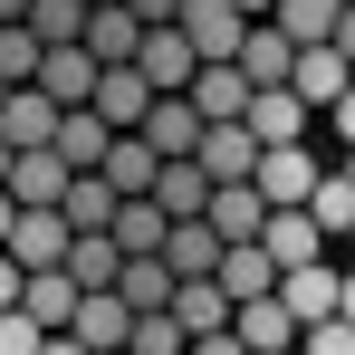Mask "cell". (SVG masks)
Listing matches in <instances>:
<instances>
[{"label":"cell","mask_w":355,"mask_h":355,"mask_svg":"<svg viewBox=\"0 0 355 355\" xmlns=\"http://www.w3.org/2000/svg\"><path fill=\"white\" fill-rule=\"evenodd\" d=\"M231 10L240 19H279V0H231Z\"/></svg>","instance_id":"43"},{"label":"cell","mask_w":355,"mask_h":355,"mask_svg":"<svg viewBox=\"0 0 355 355\" xmlns=\"http://www.w3.org/2000/svg\"><path fill=\"white\" fill-rule=\"evenodd\" d=\"M240 77H250V87H288V77H297V39L279 29V19H250V39H240Z\"/></svg>","instance_id":"8"},{"label":"cell","mask_w":355,"mask_h":355,"mask_svg":"<svg viewBox=\"0 0 355 355\" xmlns=\"http://www.w3.org/2000/svg\"><path fill=\"white\" fill-rule=\"evenodd\" d=\"M39 58H49V49H39V29H29V19H19V29H0V77H10V87H39Z\"/></svg>","instance_id":"35"},{"label":"cell","mask_w":355,"mask_h":355,"mask_svg":"<svg viewBox=\"0 0 355 355\" xmlns=\"http://www.w3.org/2000/svg\"><path fill=\"white\" fill-rule=\"evenodd\" d=\"M39 346H49V327L29 307H0V355H39Z\"/></svg>","instance_id":"37"},{"label":"cell","mask_w":355,"mask_h":355,"mask_svg":"<svg viewBox=\"0 0 355 355\" xmlns=\"http://www.w3.org/2000/svg\"><path fill=\"white\" fill-rule=\"evenodd\" d=\"M192 164H202L211 182H259V135H250V125H211Z\"/></svg>","instance_id":"15"},{"label":"cell","mask_w":355,"mask_h":355,"mask_svg":"<svg viewBox=\"0 0 355 355\" xmlns=\"http://www.w3.org/2000/svg\"><path fill=\"white\" fill-rule=\"evenodd\" d=\"M307 211H317V231H327V250L346 259V240H355V182L336 173V164H327V182H317V202H307Z\"/></svg>","instance_id":"31"},{"label":"cell","mask_w":355,"mask_h":355,"mask_svg":"<svg viewBox=\"0 0 355 355\" xmlns=\"http://www.w3.org/2000/svg\"><path fill=\"white\" fill-rule=\"evenodd\" d=\"M192 355H250L240 336H192Z\"/></svg>","instance_id":"42"},{"label":"cell","mask_w":355,"mask_h":355,"mask_svg":"<svg viewBox=\"0 0 355 355\" xmlns=\"http://www.w3.org/2000/svg\"><path fill=\"white\" fill-rule=\"evenodd\" d=\"M96 116L116 125V135H144V116H154V87H144V67H106V77H96Z\"/></svg>","instance_id":"14"},{"label":"cell","mask_w":355,"mask_h":355,"mask_svg":"<svg viewBox=\"0 0 355 355\" xmlns=\"http://www.w3.org/2000/svg\"><path fill=\"white\" fill-rule=\"evenodd\" d=\"M240 125H250V135H259V154H269V144H307V125H317V106H307L297 87H259Z\"/></svg>","instance_id":"5"},{"label":"cell","mask_w":355,"mask_h":355,"mask_svg":"<svg viewBox=\"0 0 355 355\" xmlns=\"http://www.w3.org/2000/svg\"><path fill=\"white\" fill-rule=\"evenodd\" d=\"M10 231H19V202H10V192H0V250H10Z\"/></svg>","instance_id":"44"},{"label":"cell","mask_w":355,"mask_h":355,"mask_svg":"<svg viewBox=\"0 0 355 355\" xmlns=\"http://www.w3.org/2000/svg\"><path fill=\"white\" fill-rule=\"evenodd\" d=\"M173 317H182V336H231V297H221V279H182L173 288Z\"/></svg>","instance_id":"22"},{"label":"cell","mask_w":355,"mask_h":355,"mask_svg":"<svg viewBox=\"0 0 355 355\" xmlns=\"http://www.w3.org/2000/svg\"><path fill=\"white\" fill-rule=\"evenodd\" d=\"M288 87L307 96V106H317V116H336V96L355 87V67L336 58V39H327V49H297V77H288Z\"/></svg>","instance_id":"19"},{"label":"cell","mask_w":355,"mask_h":355,"mask_svg":"<svg viewBox=\"0 0 355 355\" xmlns=\"http://www.w3.org/2000/svg\"><path fill=\"white\" fill-rule=\"evenodd\" d=\"M67 182H77V173H67L58 144H49V154H10V202H19V211H58Z\"/></svg>","instance_id":"6"},{"label":"cell","mask_w":355,"mask_h":355,"mask_svg":"<svg viewBox=\"0 0 355 355\" xmlns=\"http://www.w3.org/2000/svg\"><path fill=\"white\" fill-rule=\"evenodd\" d=\"M173 269H164V259H125V279H116V297L125 307H135V317H154V307H173Z\"/></svg>","instance_id":"32"},{"label":"cell","mask_w":355,"mask_h":355,"mask_svg":"<svg viewBox=\"0 0 355 355\" xmlns=\"http://www.w3.org/2000/svg\"><path fill=\"white\" fill-rule=\"evenodd\" d=\"M67 279L96 297V288H116L125 279V250H116V231H77V250H67Z\"/></svg>","instance_id":"29"},{"label":"cell","mask_w":355,"mask_h":355,"mask_svg":"<svg viewBox=\"0 0 355 355\" xmlns=\"http://www.w3.org/2000/svg\"><path fill=\"white\" fill-rule=\"evenodd\" d=\"M125 10H135L144 29H173V19H182V0H125Z\"/></svg>","instance_id":"39"},{"label":"cell","mask_w":355,"mask_h":355,"mask_svg":"<svg viewBox=\"0 0 355 355\" xmlns=\"http://www.w3.org/2000/svg\"><path fill=\"white\" fill-rule=\"evenodd\" d=\"M182 96H192V116H202V125H240V116H250V96H259V87H250L240 67H202V77L182 87Z\"/></svg>","instance_id":"13"},{"label":"cell","mask_w":355,"mask_h":355,"mask_svg":"<svg viewBox=\"0 0 355 355\" xmlns=\"http://www.w3.org/2000/svg\"><path fill=\"white\" fill-rule=\"evenodd\" d=\"M317 182H327V164H317L307 144H269V154H259V202H269V211H307Z\"/></svg>","instance_id":"2"},{"label":"cell","mask_w":355,"mask_h":355,"mask_svg":"<svg viewBox=\"0 0 355 355\" xmlns=\"http://www.w3.org/2000/svg\"><path fill=\"white\" fill-rule=\"evenodd\" d=\"M125 355H192V336H182L173 307H154V317H135V346H125Z\"/></svg>","instance_id":"36"},{"label":"cell","mask_w":355,"mask_h":355,"mask_svg":"<svg viewBox=\"0 0 355 355\" xmlns=\"http://www.w3.org/2000/svg\"><path fill=\"white\" fill-rule=\"evenodd\" d=\"M221 250H231V240L211 231V221H173V240H164V269H173V279H211V269H221Z\"/></svg>","instance_id":"25"},{"label":"cell","mask_w":355,"mask_h":355,"mask_svg":"<svg viewBox=\"0 0 355 355\" xmlns=\"http://www.w3.org/2000/svg\"><path fill=\"white\" fill-rule=\"evenodd\" d=\"M0 192H10V144H0Z\"/></svg>","instance_id":"48"},{"label":"cell","mask_w":355,"mask_h":355,"mask_svg":"<svg viewBox=\"0 0 355 355\" xmlns=\"http://www.w3.org/2000/svg\"><path fill=\"white\" fill-rule=\"evenodd\" d=\"M259 250H269L279 269H307V259H336V250H327V231H317V211H269V231H259Z\"/></svg>","instance_id":"17"},{"label":"cell","mask_w":355,"mask_h":355,"mask_svg":"<svg viewBox=\"0 0 355 355\" xmlns=\"http://www.w3.org/2000/svg\"><path fill=\"white\" fill-rule=\"evenodd\" d=\"M19 19H29V0H0V29H19Z\"/></svg>","instance_id":"46"},{"label":"cell","mask_w":355,"mask_h":355,"mask_svg":"<svg viewBox=\"0 0 355 355\" xmlns=\"http://www.w3.org/2000/svg\"><path fill=\"white\" fill-rule=\"evenodd\" d=\"M211 231L231 240V250L269 231V202H259V182H221V192H211Z\"/></svg>","instance_id":"24"},{"label":"cell","mask_w":355,"mask_h":355,"mask_svg":"<svg viewBox=\"0 0 355 355\" xmlns=\"http://www.w3.org/2000/svg\"><path fill=\"white\" fill-rule=\"evenodd\" d=\"M87 355H125L135 346V307H125L116 288H96V297H77V327H67Z\"/></svg>","instance_id":"7"},{"label":"cell","mask_w":355,"mask_h":355,"mask_svg":"<svg viewBox=\"0 0 355 355\" xmlns=\"http://www.w3.org/2000/svg\"><path fill=\"white\" fill-rule=\"evenodd\" d=\"M231 336H240V346H250V355H288L297 336H307V327H297V317H288V307H279V297H250V307H240V317H231Z\"/></svg>","instance_id":"20"},{"label":"cell","mask_w":355,"mask_h":355,"mask_svg":"<svg viewBox=\"0 0 355 355\" xmlns=\"http://www.w3.org/2000/svg\"><path fill=\"white\" fill-rule=\"evenodd\" d=\"M346 269H355V240H346Z\"/></svg>","instance_id":"52"},{"label":"cell","mask_w":355,"mask_h":355,"mask_svg":"<svg viewBox=\"0 0 355 355\" xmlns=\"http://www.w3.org/2000/svg\"><path fill=\"white\" fill-rule=\"evenodd\" d=\"M67 250H77L67 211H19V231H10V259L19 269H67Z\"/></svg>","instance_id":"11"},{"label":"cell","mask_w":355,"mask_h":355,"mask_svg":"<svg viewBox=\"0 0 355 355\" xmlns=\"http://www.w3.org/2000/svg\"><path fill=\"white\" fill-rule=\"evenodd\" d=\"M77 279H67V269H29V288H19V307H29V317H39V327H49V336H67V327H77Z\"/></svg>","instance_id":"21"},{"label":"cell","mask_w":355,"mask_h":355,"mask_svg":"<svg viewBox=\"0 0 355 355\" xmlns=\"http://www.w3.org/2000/svg\"><path fill=\"white\" fill-rule=\"evenodd\" d=\"M106 182H116L125 202H154V182H164V154H154L144 135H116V154H106Z\"/></svg>","instance_id":"27"},{"label":"cell","mask_w":355,"mask_h":355,"mask_svg":"<svg viewBox=\"0 0 355 355\" xmlns=\"http://www.w3.org/2000/svg\"><path fill=\"white\" fill-rule=\"evenodd\" d=\"M297 355H355V327H346V317H327V327L297 336Z\"/></svg>","instance_id":"38"},{"label":"cell","mask_w":355,"mask_h":355,"mask_svg":"<svg viewBox=\"0 0 355 355\" xmlns=\"http://www.w3.org/2000/svg\"><path fill=\"white\" fill-rule=\"evenodd\" d=\"M144 87H154V96H182V87H192V77H202V58H192V39H182V29H144Z\"/></svg>","instance_id":"12"},{"label":"cell","mask_w":355,"mask_h":355,"mask_svg":"<svg viewBox=\"0 0 355 355\" xmlns=\"http://www.w3.org/2000/svg\"><path fill=\"white\" fill-rule=\"evenodd\" d=\"M19 288H29V269H19V259L0 250V307H19Z\"/></svg>","instance_id":"40"},{"label":"cell","mask_w":355,"mask_h":355,"mask_svg":"<svg viewBox=\"0 0 355 355\" xmlns=\"http://www.w3.org/2000/svg\"><path fill=\"white\" fill-rule=\"evenodd\" d=\"M336 173H346V182H355V154H336Z\"/></svg>","instance_id":"49"},{"label":"cell","mask_w":355,"mask_h":355,"mask_svg":"<svg viewBox=\"0 0 355 355\" xmlns=\"http://www.w3.org/2000/svg\"><path fill=\"white\" fill-rule=\"evenodd\" d=\"M0 106H10V77H0Z\"/></svg>","instance_id":"51"},{"label":"cell","mask_w":355,"mask_h":355,"mask_svg":"<svg viewBox=\"0 0 355 355\" xmlns=\"http://www.w3.org/2000/svg\"><path fill=\"white\" fill-rule=\"evenodd\" d=\"M288 355H297V346H288Z\"/></svg>","instance_id":"53"},{"label":"cell","mask_w":355,"mask_h":355,"mask_svg":"<svg viewBox=\"0 0 355 355\" xmlns=\"http://www.w3.org/2000/svg\"><path fill=\"white\" fill-rule=\"evenodd\" d=\"M173 29L192 39V58H202V67H240V39H250V19H240L231 0H182Z\"/></svg>","instance_id":"1"},{"label":"cell","mask_w":355,"mask_h":355,"mask_svg":"<svg viewBox=\"0 0 355 355\" xmlns=\"http://www.w3.org/2000/svg\"><path fill=\"white\" fill-rule=\"evenodd\" d=\"M336 288H346V259H307V269H279V307L297 327H327L336 317Z\"/></svg>","instance_id":"4"},{"label":"cell","mask_w":355,"mask_h":355,"mask_svg":"<svg viewBox=\"0 0 355 355\" xmlns=\"http://www.w3.org/2000/svg\"><path fill=\"white\" fill-rule=\"evenodd\" d=\"M202 135H211V125L192 116V96H154V116H144V144H154L164 164H192V154H202Z\"/></svg>","instance_id":"10"},{"label":"cell","mask_w":355,"mask_h":355,"mask_svg":"<svg viewBox=\"0 0 355 355\" xmlns=\"http://www.w3.org/2000/svg\"><path fill=\"white\" fill-rule=\"evenodd\" d=\"M29 29H39V49H77L87 39V0H29Z\"/></svg>","instance_id":"34"},{"label":"cell","mask_w":355,"mask_h":355,"mask_svg":"<svg viewBox=\"0 0 355 355\" xmlns=\"http://www.w3.org/2000/svg\"><path fill=\"white\" fill-rule=\"evenodd\" d=\"M58 154H67V173H106V154H116V125L96 116V106H67Z\"/></svg>","instance_id":"18"},{"label":"cell","mask_w":355,"mask_h":355,"mask_svg":"<svg viewBox=\"0 0 355 355\" xmlns=\"http://www.w3.org/2000/svg\"><path fill=\"white\" fill-rule=\"evenodd\" d=\"M211 279H221L231 307H250V297H279V259H269L259 240H240V250H221V269H211Z\"/></svg>","instance_id":"16"},{"label":"cell","mask_w":355,"mask_h":355,"mask_svg":"<svg viewBox=\"0 0 355 355\" xmlns=\"http://www.w3.org/2000/svg\"><path fill=\"white\" fill-rule=\"evenodd\" d=\"M336 154H355V87L336 96Z\"/></svg>","instance_id":"41"},{"label":"cell","mask_w":355,"mask_h":355,"mask_svg":"<svg viewBox=\"0 0 355 355\" xmlns=\"http://www.w3.org/2000/svg\"><path fill=\"white\" fill-rule=\"evenodd\" d=\"M58 125H67V106L49 87H10V106H0V144H10V154H49Z\"/></svg>","instance_id":"3"},{"label":"cell","mask_w":355,"mask_h":355,"mask_svg":"<svg viewBox=\"0 0 355 355\" xmlns=\"http://www.w3.org/2000/svg\"><path fill=\"white\" fill-rule=\"evenodd\" d=\"M39 355H87V346H77V336H49V346H39Z\"/></svg>","instance_id":"47"},{"label":"cell","mask_w":355,"mask_h":355,"mask_svg":"<svg viewBox=\"0 0 355 355\" xmlns=\"http://www.w3.org/2000/svg\"><path fill=\"white\" fill-rule=\"evenodd\" d=\"M211 192H221V182L202 173V164H164V182H154L164 221H211Z\"/></svg>","instance_id":"23"},{"label":"cell","mask_w":355,"mask_h":355,"mask_svg":"<svg viewBox=\"0 0 355 355\" xmlns=\"http://www.w3.org/2000/svg\"><path fill=\"white\" fill-rule=\"evenodd\" d=\"M164 240H173L164 202H125V211H116V250H125V259H164Z\"/></svg>","instance_id":"30"},{"label":"cell","mask_w":355,"mask_h":355,"mask_svg":"<svg viewBox=\"0 0 355 355\" xmlns=\"http://www.w3.org/2000/svg\"><path fill=\"white\" fill-rule=\"evenodd\" d=\"M336 317H346V327H355V269H346V288H336Z\"/></svg>","instance_id":"45"},{"label":"cell","mask_w":355,"mask_h":355,"mask_svg":"<svg viewBox=\"0 0 355 355\" xmlns=\"http://www.w3.org/2000/svg\"><path fill=\"white\" fill-rule=\"evenodd\" d=\"M77 49H87L96 67H135V58H144V19H135L125 0H116V10H87V39H77Z\"/></svg>","instance_id":"9"},{"label":"cell","mask_w":355,"mask_h":355,"mask_svg":"<svg viewBox=\"0 0 355 355\" xmlns=\"http://www.w3.org/2000/svg\"><path fill=\"white\" fill-rule=\"evenodd\" d=\"M96 77H106V67L87 58V49H49V58H39V87H49L58 106H96Z\"/></svg>","instance_id":"26"},{"label":"cell","mask_w":355,"mask_h":355,"mask_svg":"<svg viewBox=\"0 0 355 355\" xmlns=\"http://www.w3.org/2000/svg\"><path fill=\"white\" fill-rule=\"evenodd\" d=\"M336 19H346V0H279V29H288L297 49H327Z\"/></svg>","instance_id":"33"},{"label":"cell","mask_w":355,"mask_h":355,"mask_svg":"<svg viewBox=\"0 0 355 355\" xmlns=\"http://www.w3.org/2000/svg\"><path fill=\"white\" fill-rule=\"evenodd\" d=\"M58 211H67V231H116L125 192H116L106 173H77V182H67V202H58Z\"/></svg>","instance_id":"28"},{"label":"cell","mask_w":355,"mask_h":355,"mask_svg":"<svg viewBox=\"0 0 355 355\" xmlns=\"http://www.w3.org/2000/svg\"><path fill=\"white\" fill-rule=\"evenodd\" d=\"M87 10H116V0H87Z\"/></svg>","instance_id":"50"}]
</instances>
